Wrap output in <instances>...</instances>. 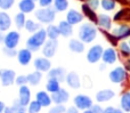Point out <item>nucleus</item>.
Masks as SVG:
<instances>
[{
    "instance_id": "nucleus-6",
    "label": "nucleus",
    "mask_w": 130,
    "mask_h": 113,
    "mask_svg": "<svg viewBox=\"0 0 130 113\" xmlns=\"http://www.w3.org/2000/svg\"><path fill=\"white\" fill-rule=\"evenodd\" d=\"M16 73L10 69H1L0 70V82L4 87H9L15 84Z\"/></svg>"
},
{
    "instance_id": "nucleus-15",
    "label": "nucleus",
    "mask_w": 130,
    "mask_h": 113,
    "mask_svg": "<svg viewBox=\"0 0 130 113\" xmlns=\"http://www.w3.org/2000/svg\"><path fill=\"white\" fill-rule=\"evenodd\" d=\"M18 101L25 107L31 103V90H30V88L27 86L20 87V90H18Z\"/></svg>"
},
{
    "instance_id": "nucleus-28",
    "label": "nucleus",
    "mask_w": 130,
    "mask_h": 113,
    "mask_svg": "<svg viewBox=\"0 0 130 113\" xmlns=\"http://www.w3.org/2000/svg\"><path fill=\"white\" fill-rule=\"evenodd\" d=\"M41 79H42V73L37 70L34 72H31L27 74V82L31 86H38L41 82Z\"/></svg>"
},
{
    "instance_id": "nucleus-37",
    "label": "nucleus",
    "mask_w": 130,
    "mask_h": 113,
    "mask_svg": "<svg viewBox=\"0 0 130 113\" xmlns=\"http://www.w3.org/2000/svg\"><path fill=\"white\" fill-rule=\"evenodd\" d=\"M14 5H15V0H0V9L1 10H9L13 8Z\"/></svg>"
},
{
    "instance_id": "nucleus-20",
    "label": "nucleus",
    "mask_w": 130,
    "mask_h": 113,
    "mask_svg": "<svg viewBox=\"0 0 130 113\" xmlns=\"http://www.w3.org/2000/svg\"><path fill=\"white\" fill-rule=\"evenodd\" d=\"M11 24L13 21L9 14H7V11L5 10H0V31L7 32L11 27Z\"/></svg>"
},
{
    "instance_id": "nucleus-45",
    "label": "nucleus",
    "mask_w": 130,
    "mask_h": 113,
    "mask_svg": "<svg viewBox=\"0 0 130 113\" xmlns=\"http://www.w3.org/2000/svg\"><path fill=\"white\" fill-rule=\"evenodd\" d=\"M105 113H123V112L119 109H114V107L110 106V107H107V109H105Z\"/></svg>"
},
{
    "instance_id": "nucleus-25",
    "label": "nucleus",
    "mask_w": 130,
    "mask_h": 113,
    "mask_svg": "<svg viewBox=\"0 0 130 113\" xmlns=\"http://www.w3.org/2000/svg\"><path fill=\"white\" fill-rule=\"evenodd\" d=\"M58 29L59 32H61V36L64 37V38H69L73 34V25L70 24L66 20L61 21L58 23Z\"/></svg>"
},
{
    "instance_id": "nucleus-34",
    "label": "nucleus",
    "mask_w": 130,
    "mask_h": 113,
    "mask_svg": "<svg viewBox=\"0 0 130 113\" xmlns=\"http://www.w3.org/2000/svg\"><path fill=\"white\" fill-rule=\"evenodd\" d=\"M120 104H121V107L123 111L130 112V91H126V93L122 94Z\"/></svg>"
},
{
    "instance_id": "nucleus-46",
    "label": "nucleus",
    "mask_w": 130,
    "mask_h": 113,
    "mask_svg": "<svg viewBox=\"0 0 130 113\" xmlns=\"http://www.w3.org/2000/svg\"><path fill=\"white\" fill-rule=\"evenodd\" d=\"M66 113H79V110L76 109L75 106H71V107H69V109H67Z\"/></svg>"
},
{
    "instance_id": "nucleus-41",
    "label": "nucleus",
    "mask_w": 130,
    "mask_h": 113,
    "mask_svg": "<svg viewBox=\"0 0 130 113\" xmlns=\"http://www.w3.org/2000/svg\"><path fill=\"white\" fill-rule=\"evenodd\" d=\"M2 53H4L7 57H17V54H18L16 48H7V47H4Z\"/></svg>"
},
{
    "instance_id": "nucleus-11",
    "label": "nucleus",
    "mask_w": 130,
    "mask_h": 113,
    "mask_svg": "<svg viewBox=\"0 0 130 113\" xmlns=\"http://www.w3.org/2000/svg\"><path fill=\"white\" fill-rule=\"evenodd\" d=\"M83 18H85L83 14L81 13V11L74 9V8L69 9V10L66 11V16H65V20H66L70 24L73 25V26L74 25L80 24V23L83 21Z\"/></svg>"
},
{
    "instance_id": "nucleus-51",
    "label": "nucleus",
    "mask_w": 130,
    "mask_h": 113,
    "mask_svg": "<svg viewBox=\"0 0 130 113\" xmlns=\"http://www.w3.org/2000/svg\"><path fill=\"white\" fill-rule=\"evenodd\" d=\"M82 113H92V111H91V109H89V110H85V111H82Z\"/></svg>"
},
{
    "instance_id": "nucleus-35",
    "label": "nucleus",
    "mask_w": 130,
    "mask_h": 113,
    "mask_svg": "<svg viewBox=\"0 0 130 113\" xmlns=\"http://www.w3.org/2000/svg\"><path fill=\"white\" fill-rule=\"evenodd\" d=\"M117 7L115 0H101V8L105 11H112Z\"/></svg>"
},
{
    "instance_id": "nucleus-21",
    "label": "nucleus",
    "mask_w": 130,
    "mask_h": 113,
    "mask_svg": "<svg viewBox=\"0 0 130 113\" xmlns=\"http://www.w3.org/2000/svg\"><path fill=\"white\" fill-rule=\"evenodd\" d=\"M81 13L83 14V16H85V17H87L88 20H89V22L94 23V24H96V23H97L98 14H96V10L91 9L87 4H85V2L81 5Z\"/></svg>"
},
{
    "instance_id": "nucleus-29",
    "label": "nucleus",
    "mask_w": 130,
    "mask_h": 113,
    "mask_svg": "<svg viewBox=\"0 0 130 113\" xmlns=\"http://www.w3.org/2000/svg\"><path fill=\"white\" fill-rule=\"evenodd\" d=\"M53 8L57 13H64L69 10V0H54L53 2Z\"/></svg>"
},
{
    "instance_id": "nucleus-22",
    "label": "nucleus",
    "mask_w": 130,
    "mask_h": 113,
    "mask_svg": "<svg viewBox=\"0 0 130 113\" xmlns=\"http://www.w3.org/2000/svg\"><path fill=\"white\" fill-rule=\"evenodd\" d=\"M36 100L42 105V107H47L52 104L53 100H52V95H49L47 90H41V91H38L36 95Z\"/></svg>"
},
{
    "instance_id": "nucleus-5",
    "label": "nucleus",
    "mask_w": 130,
    "mask_h": 113,
    "mask_svg": "<svg viewBox=\"0 0 130 113\" xmlns=\"http://www.w3.org/2000/svg\"><path fill=\"white\" fill-rule=\"evenodd\" d=\"M104 49L101 45H94L89 48V50L87 52V61L91 64L98 63L102 59V56H103Z\"/></svg>"
},
{
    "instance_id": "nucleus-8",
    "label": "nucleus",
    "mask_w": 130,
    "mask_h": 113,
    "mask_svg": "<svg viewBox=\"0 0 130 113\" xmlns=\"http://www.w3.org/2000/svg\"><path fill=\"white\" fill-rule=\"evenodd\" d=\"M57 48H58V41L48 39V40L46 41V43L43 45V47L41 48V52H42V55L45 57L52 58V57H54L55 54H56Z\"/></svg>"
},
{
    "instance_id": "nucleus-13",
    "label": "nucleus",
    "mask_w": 130,
    "mask_h": 113,
    "mask_svg": "<svg viewBox=\"0 0 130 113\" xmlns=\"http://www.w3.org/2000/svg\"><path fill=\"white\" fill-rule=\"evenodd\" d=\"M32 53L29 48H22L18 50L17 54V61L22 66H27L32 61Z\"/></svg>"
},
{
    "instance_id": "nucleus-2",
    "label": "nucleus",
    "mask_w": 130,
    "mask_h": 113,
    "mask_svg": "<svg viewBox=\"0 0 130 113\" xmlns=\"http://www.w3.org/2000/svg\"><path fill=\"white\" fill-rule=\"evenodd\" d=\"M57 11L53 7H39L34 11V17L40 24L49 25L56 20Z\"/></svg>"
},
{
    "instance_id": "nucleus-30",
    "label": "nucleus",
    "mask_w": 130,
    "mask_h": 113,
    "mask_svg": "<svg viewBox=\"0 0 130 113\" xmlns=\"http://www.w3.org/2000/svg\"><path fill=\"white\" fill-rule=\"evenodd\" d=\"M25 15H26V14L22 13V11H18V13L15 14V16H14V24H15V26L17 27L18 30L25 27V23H26V20H27V18L25 17Z\"/></svg>"
},
{
    "instance_id": "nucleus-17",
    "label": "nucleus",
    "mask_w": 130,
    "mask_h": 113,
    "mask_svg": "<svg viewBox=\"0 0 130 113\" xmlns=\"http://www.w3.org/2000/svg\"><path fill=\"white\" fill-rule=\"evenodd\" d=\"M65 82L69 87H71L72 89H79L81 86V81H80V77L76 72L74 71H71L66 74V79H65Z\"/></svg>"
},
{
    "instance_id": "nucleus-42",
    "label": "nucleus",
    "mask_w": 130,
    "mask_h": 113,
    "mask_svg": "<svg viewBox=\"0 0 130 113\" xmlns=\"http://www.w3.org/2000/svg\"><path fill=\"white\" fill-rule=\"evenodd\" d=\"M85 4L94 10H98V8H101V0H85Z\"/></svg>"
},
{
    "instance_id": "nucleus-27",
    "label": "nucleus",
    "mask_w": 130,
    "mask_h": 113,
    "mask_svg": "<svg viewBox=\"0 0 130 113\" xmlns=\"http://www.w3.org/2000/svg\"><path fill=\"white\" fill-rule=\"evenodd\" d=\"M46 32H47V37L50 40H57L58 37L61 36V32H59L58 25L55 24H49L46 27Z\"/></svg>"
},
{
    "instance_id": "nucleus-14",
    "label": "nucleus",
    "mask_w": 130,
    "mask_h": 113,
    "mask_svg": "<svg viewBox=\"0 0 130 113\" xmlns=\"http://www.w3.org/2000/svg\"><path fill=\"white\" fill-rule=\"evenodd\" d=\"M50 95H52L53 102H54L55 104H57V105H59V104L64 105L70 98L69 91H67L66 89H64V88H61L58 91H56V93H54V94H50Z\"/></svg>"
},
{
    "instance_id": "nucleus-52",
    "label": "nucleus",
    "mask_w": 130,
    "mask_h": 113,
    "mask_svg": "<svg viewBox=\"0 0 130 113\" xmlns=\"http://www.w3.org/2000/svg\"><path fill=\"white\" fill-rule=\"evenodd\" d=\"M128 43H129V46H130V39H129V41H128Z\"/></svg>"
},
{
    "instance_id": "nucleus-33",
    "label": "nucleus",
    "mask_w": 130,
    "mask_h": 113,
    "mask_svg": "<svg viewBox=\"0 0 130 113\" xmlns=\"http://www.w3.org/2000/svg\"><path fill=\"white\" fill-rule=\"evenodd\" d=\"M41 29V25L39 22H36L33 20H26V23H25V30L30 33H34V32L39 31Z\"/></svg>"
},
{
    "instance_id": "nucleus-26",
    "label": "nucleus",
    "mask_w": 130,
    "mask_h": 113,
    "mask_svg": "<svg viewBox=\"0 0 130 113\" xmlns=\"http://www.w3.org/2000/svg\"><path fill=\"white\" fill-rule=\"evenodd\" d=\"M114 91L111 90V89H103V90H99L96 94V100L99 103H104V102H108L114 97Z\"/></svg>"
},
{
    "instance_id": "nucleus-49",
    "label": "nucleus",
    "mask_w": 130,
    "mask_h": 113,
    "mask_svg": "<svg viewBox=\"0 0 130 113\" xmlns=\"http://www.w3.org/2000/svg\"><path fill=\"white\" fill-rule=\"evenodd\" d=\"M126 68H127V70H128L129 72H130V59H129L128 62H127V64H126Z\"/></svg>"
},
{
    "instance_id": "nucleus-36",
    "label": "nucleus",
    "mask_w": 130,
    "mask_h": 113,
    "mask_svg": "<svg viewBox=\"0 0 130 113\" xmlns=\"http://www.w3.org/2000/svg\"><path fill=\"white\" fill-rule=\"evenodd\" d=\"M41 109H42V105L38 101H31V103L27 105V113H39L41 111Z\"/></svg>"
},
{
    "instance_id": "nucleus-3",
    "label": "nucleus",
    "mask_w": 130,
    "mask_h": 113,
    "mask_svg": "<svg viewBox=\"0 0 130 113\" xmlns=\"http://www.w3.org/2000/svg\"><path fill=\"white\" fill-rule=\"evenodd\" d=\"M97 32H98V30H97L96 25L91 22H87V23H82L80 25L78 36L79 39L81 41H83L85 43H90L96 39Z\"/></svg>"
},
{
    "instance_id": "nucleus-47",
    "label": "nucleus",
    "mask_w": 130,
    "mask_h": 113,
    "mask_svg": "<svg viewBox=\"0 0 130 113\" xmlns=\"http://www.w3.org/2000/svg\"><path fill=\"white\" fill-rule=\"evenodd\" d=\"M5 36H6V34H5L2 31H0V45H4V41H5Z\"/></svg>"
},
{
    "instance_id": "nucleus-55",
    "label": "nucleus",
    "mask_w": 130,
    "mask_h": 113,
    "mask_svg": "<svg viewBox=\"0 0 130 113\" xmlns=\"http://www.w3.org/2000/svg\"><path fill=\"white\" fill-rule=\"evenodd\" d=\"M37 1H38V0H37Z\"/></svg>"
},
{
    "instance_id": "nucleus-50",
    "label": "nucleus",
    "mask_w": 130,
    "mask_h": 113,
    "mask_svg": "<svg viewBox=\"0 0 130 113\" xmlns=\"http://www.w3.org/2000/svg\"><path fill=\"white\" fill-rule=\"evenodd\" d=\"M105 65H106V64H105V63H104V64H102V65H101V66H99V70H102V71H103V70H104V69H105Z\"/></svg>"
},
{
    "instance_id": "nucleus-10",
    "label": "nucleus",
    "mask_w": 130,
    "mask_h": 113,
    "mask_svg": "<svg viewBox=\"0 0 130 113\" xmlns=\"http://www.w3.org/2000/svg\"><path fill=\"white\" fill-rule=\"evenodd\" d=\"M108 77H110L111 81L114 82V84H121V82H123L124 80L127 79L126 69L122 68V66H118V68L113 69V70L111 71Z\"/></svg>"
},
{
    "instance_id": "nucleus-53",
    "label": "nucleus",
    "mask_w": 130,
    "mask_h": 113,
    "mask_svg": "<svg viewBox=\"0 0 130 113\" xmlns=\"http://www.w3.org/2000/svg\"><path fill=\"white\" fill-rule=\"evenodd\" d=\"M20 113H26V112H20Z\"/></svg>"
},
{
    "instance_id": "nucleus-1",
    "label": "nucleus",
    "mask_w": 130,
    "mask_h": 113,
    "mask_svg": "<svg viewBox=\"0 0 130 113\" xmlns=\"http://www.w3.org/2000/svg\"><path fill=\"white\" fill-rule=\"evenodd\" d=\"M48 40L47 32L46 29L41 27L39 31L32 33L31 36L27 38L26 40V48H29L31 52H38L39 49L43 47V45L46 43V41Z\"/></svg>"
},
{
    "instance_id": "nucleus-44",
    "label": "nucleus",
    "mask_w": 130,
    "mask_h": 113,
    "mask_svg": "<svg viewBox=\"0 0 130 113\" xmlns=\"http://www.w3.org/2000/svg\"><path fill=\"white\" fill-rule=\"evenodd\" d=\"M91 111L92 113H105V110H103L99 105H92Z\"/></svg>"
},
{
    "instance_id": "nucleus-16",
    "label": "nucleus",
    "mask_w": 130,
    "mask_h": 113,
    "mask_svg": "<svg viewBox=\"0 0 130 113\" xmlns=\"http://www.w3.org/2000/svg\"><path fill=\"white\" fill-rule=\"evenodd\" d=\"M66 74L67 73L64 68H54L47 73L48 79H55L59 82H65Z\"/></svg>"
},
{
    "instance_id": "nucleus-54",
    "label": "nucleus",
    "mask_w": 130,
    "mask_h": 113,
    "mask_svg": "<svg viewBox=\"0 0 130 113\" xmlns=\"http://www.w3.org/2000/svg\"><path fill=\"white\" fill-rule=\"evenodd\" d=\"M82 1H85V0H82Z\"/></svg>"
},
{
    "instance_id": "nucleus-40",
    "label": "nucleus",
    "mask_w": 130,
    "mask_h": 113,
    "mask_svg": "<svg viewBox=\"0 0 130 113\" xmlns=\"http://www.w3.org/2000/svg\"><path fill=\"white\" fill-rule=\"evenodd\" d=\"M15 84L20 87L26 86V85L29 84V82H27V75H24V74L17 75V77H16V80H15Z\"/></svg>"
},
{
    "instance_id": "nucleus-39",
    "label": "nucleus",
    "mask_w": 130,
    "mask_h": 113,
    "mask_svg": "<svg viewBox=\"0 0 130 113\" xmlns=\"http://www.w3.org/2000/svg\"><path fill=\"white\" fill-rule=\"evenodd\" d=\"M67 109L64 106L63 104H59V105H55V106H53L52 109H49V111L48 113H66Z\"/></svg>"
},
{
    "instance_id": "nucleus-48",
    "label": "nucleus",
    "mask_w": 130,
    "mask_h": 113,
    "mask_svg": "<svg viewBox=\"0 0 130 113\" xmlns=\"http://www.w3.org/2000/svg\"><path fill=\"white\" fill-rule=\"evenodd\" d=\"M5 109H6V105L4 104L2 101H0V113H5Z\"/></svg>"
},
{
    "instance_id": "nucleus-43",
    "label": "nucleus",
    "mask_w": 130,
    "mask_h": 113,
    "mask_svg": "<svg viewBox=\"0 0 130 113\" xmlns=\"http://www.w3.org/2000/svg\"><path fill=\"white\" fill-rule=\"evenodd\" d=\"M37 2L39 7H52L54 0H38Z\"/></svg>"
},
{
    "instance_id": "nucleus-24",
    "label": "nucleus",
    "mask_w": 130,
    "mask_h": 113,
    "mask_svg": "<svg viewBox=\"0 0 130 113\" xmlns=\"http://www.w3.org/2000/svg\"><path fill=\"white\" fill-rule=\"evenodd\" d=\"M117 52L113 48H106L104 49L103 56H102V61L105 64H114L117 62Z\"/></svg>"
},
{
    "instance_id": "nucleus-4",
    "label": "nucleus",
    "mask_w": 130,
    "mask_h": 113,
    "mask_svg": "<svg viewBox=\"0 0 130 113\" xmlns=\"http://www.w3.org/2000/svg\"><path fill=\"white\" fill-rule=\"evenodd\" d=\"M74 102V106L80 111H85V110H89L92 107V100L89 96L85 95V94H79L74 97L73 100Z\"/></svg>"
},
{
    "instance_id": "nucleus-31",
    "label": "nucleus",
    "mask_w": 130,
    "mask_h": 113,
    "mask_svg": "<svg viewBox=\"0 0 130 113\" xmlns=\"http://www.w3.org/2000/svg\"><path fill=\"white\" fill-rule=\"evenodd\" d=\"M61 89V82L57 81L55 79H48L47 84H46V90L49 94H54Z\"/></svg>"
},
{
    "instance_id": "nucleus-23",
    "label": "nucleus",
    "mask_w": 130,
    "mask_h": 113,
    "mask_svg": "<svg viewBox=\"0 0 130 113\" xmlns=\"http://www.w3.org/2000/svg\"><path fill=\"white\" fill-rule=\"evenodd\" d=\"M69 49L74 54H81L85 52V42L80 39H71L69 41Z\"/></svg>"
},
{
    "instance_id": "nucleus-18",
    "label": "nucleus",
    "mask_w": 130,
    "mask_h": 113,
    "mask_svg": "<svg viewBox=\"0 0 130 113\" xmlns=\"http://www.w3.org/2000/svg\"><path fill=\"white\" fill-rule=\"evenodd\" d=\"M111 34L113 36V38H114L115 40L126 38V37L130 36V27L126 24H121V25H119V26L114 27V29L112 30V33Z\"/></svg>"
},
{
    "instance_id": "nucleus-38",
    "label": "nucleus",
    "mask_w": 130,
    "mask_h": 113,
    "mask_svg": "<svg viewBox=\"0 0 130 113\" xmlns=\"http://www.w3.org/2000/svg\"><path fill=\"white\" fill-rule=\"evenodd\" d=\"M119 49L123 56H129L130 55V46L126 41H122V42L119 43Z\"/></svg>"
},
{
    "instance_id": "nucleus-12",
    "label": "nucleus",
    "mask_w": 130,
    "mask_h": 113,
    "mask_svg": "<svg viewBox=\"0 0 130 113\" xmlns=\"http://www.w3.org/2000/svg\"><path fill=\"white\" fill-rule=\"evenodd\" d=\"M17 6L20 11L24 14H31L36 11L38 2H37V0H20Z\"/></svg>"
},
{
    "instance_id": "nucleus-9",
    "label": "nucleus",
    "mask_w": 130,
    "mask_h": 113,
    "mask_svg": "<svg viewBox=\"0 0 130 113\" xmlns=\"http://www.w3.org/2000/svg\"><path fill=\"white\" fill-rule=\"evenodd\" d=\"M33 65H34V69L41 73H43V72L48 73L52 70V62L49 61V58H47V57H45V56L34 58Z\"/></svg>"
},
{
    "instance_id": "nucleus-32",
    "label": "nucleus",
    "mask_w": 130,
    "mask_h": 113,
    "mask_svg": "<svg viewBox=\"0 0 130 113\" xmlns=\"http://www.w3.org/2000/svg\"><path fill=\"white\" fill-rule=\"evenodd\" d=\"M20 112H25V106H23L18 100L15 101L11 106H7L5 109V113H20Z\"/></svg>"
},
{
    "instance_id": "nucleus-7",
    "label": "nucleus",
    "mask_w": 130,
    "mask_h": 113,
    "mask_svg": "<svg viewBox=\"0 0 130 113\" xmlns=\"http://www.w3.org/2000/svg\"><path fill=\"white\" fill-rule=\"evenodd\" d=\"M21 40V34L18 31L14 30V31H8L5 36L4 45L7 48H16L20 43Z\"/></svg>"
},
{
    "instance_id": "nucleus-19",
    "label": "nucleus",
    "mask_w": 130,
    "mask_h": 113,
    "mask_svg": "<svg viewBox=\"0 0 130 113\" xmlns=\"http://www.w3.org/2000/svg\"><path fill=\"white\" fill-rule=\"evenodd\" d=\"M97 25L101 27L103 31H108L112 27V18L107 15V14H98V18H97Z\"/></svg>"
}]
</instances>
